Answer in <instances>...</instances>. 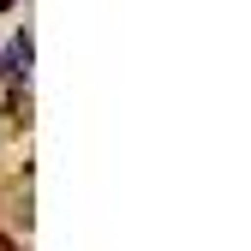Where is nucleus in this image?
I'll return each mask as SVG.
<instances>
[{
  "instance_id": "1",
  "label": "nucleus",
  "mask_w": 251,
  "mask_h": 251,
  "mask_svg": "<svg viewBox=\"0 0 251 251\" xmlns=\"http://www.w3.org/2000/svg\"><path fill=\"white\" fill-rule=\"evenodd\" d=\"M0 6H6V0H0Z\"/></svg>"
}]
</instances>
